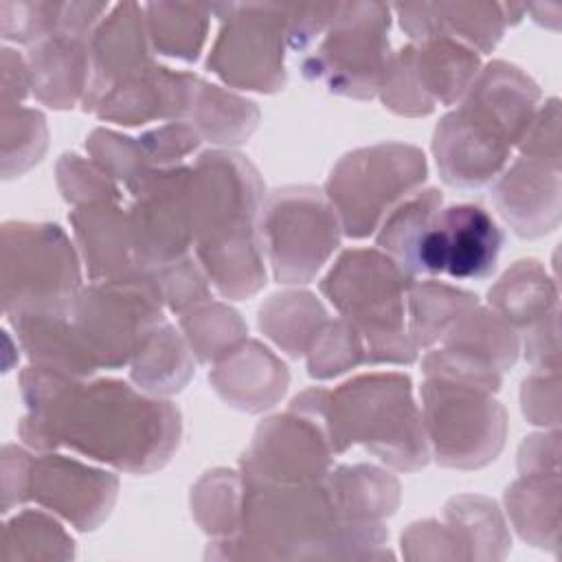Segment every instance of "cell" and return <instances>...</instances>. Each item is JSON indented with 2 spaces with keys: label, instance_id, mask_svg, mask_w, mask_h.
Here are the masks:
<instances>
[{
  "label": "cell",
  "instance_id": "cell-1",
  "mask_svg": "<svg viewBox=\"0 0 562 562\" xmlns=\"http://www.w3.org/2000/svg\"><path fill=\"white\" fill-rule=\"evenodd\" d=\"M22 397L29 413L20 435L40 450L64 443L119 470L145 474L160 468L180 439L178 408L121 380L81 382L31 364L22 373Z\"/></svg>",
  "mask_w": 562,
  "mask_h": 562
},
{
  "label": "cell",
  "instance_id": "cell-2",
  "mask_svg": "<svg viewBox=\"0 0 562 562\" xmlns=\"http://www.w3.org/2000/svg\"><path fill=\"white\" fill-rule=\"evenodd\" d=\"M290 408L321 428L331 452L362 443L397 470H417L428 461L424 419L406 375L371 373L336 391L310 389L294 397Z\"/></svg>",
  "mask_w": 562,
  "mask_h": 562
},
{
  "label": "cell",
  "instance_id": "cell-3",
  "mask_svg": "<svg viewBox=\"0 0 562 562\" xmlns=\"http://www.w3.org/2000/svg\"><path fill=\"white\" fill-rule=\"evenodd\" d=\"M413 277L378 250H347L321 283L323 294L364 342V362H413L417 347L404 316Z\"/></svg>",
  "mask_w": 562,
  "mask_h": 562
},
{
  "label": "cell",
  "instance_id": "cell-4",
  "mask_svg": "<svg viewBox=\"0 0 562 562\" xmlns=\"http://www.w3.org/2000/svg\"><path fill=\"white\" fill-rule=\"evenodd\" d=\"M160 305L145 270L132 279L94 281L77 290L66 307V318L92 369H114L134 360L149 336L165 325Z\"/></svg>",
  "mask_w": 562,
  "mask_h": 562
},
{
  "label": "cell",
  "instance_id": "cell-5",
  "mask_svg": "<svg viewBox=\"0 0 562 562\" xmlns=\"http://www.w3.org/2000/svg\"><path fill=\"white\" fill-rule=\"evenodd\" d=\"M426 180L424 154L404 143H378L342 156L325 184L340 228L367 237L386 213Z\"/></svg>",
  "mask_w": 562,
  "mask_h": 562
},
{
  "label": "cell",
  "instance_id": "cell-6",
  "mask_svg": "<svg viewBox=\"0 0 562 562\" xmlns=\"http://www.w3.org/2000/svg\"><path fill=\"white\" fill-rule=\"evenodd\" d=\"M389 26L386 4L338 2L323 42L303 59V75L336 94L373 97L391 61Z\"/></svg>",
  "mask_w": 562,
  "mask_h": 562
},
{
  "label": "cell",
  "instance_id": "cell-7",
  "mask_svg": "<svg viewBox=\"0 0 562 562\" xmlns=\"http://www.w3.org/2000/svg\"><path fill=\"white\" fill-rule=\"evenodd\" d=\"M259 239L279 283H307L340 241V220L314 187H283L261 206Z\"/></svg>",
  "mask_w": 562,
  "mask_h": 562
},
{
  "label": "cell",
  "instance_id": "cell-8",
  "mask_svg": "<svg viewBox=\"0 0 562 562\" xmlns=\"http://www.w3.org/2000/svg\"><path fill=\"white\" fill-rule=\"evenodd\" d=\"M424 428L441 465L472 470L490 463L503 448L507 419L492 391L426 375Z\"/></svg>",
  "mask_w": 562,
  "mask_h": 562
},
{
  "label": "cell",
  "instance_id": "cell-9",
  "mask_svg": "<svg viewBox=\"0 0 562 562\" xmlns=\"http://www.w3.org/2000/svg\"><path fill=\"white\" fill-rule=\"evenodd\" d=\"M77 290V257L57 224H4L2 299L9 316L66 305Z\"/></svg>",
  "mask_w": 562,
  "mask_h": 562
},
{
  "label": "cell",
  "instance_id": "cell-10",
  "mask_svg": "<svg viewBox=\"0 0 562 562\" xmlns=\"http://www.w3.org/2000/svg\"><path fill=\"white\" fill-rule=\"evenodd\" d=\"M222 18L206 66L226 83L274 92L283 86L288 4H213Z\"/></svg>",
  "mask_w": 562,
  "mask_h": 562
},
{
  "label": "cell",
  "instance_id": "cell-11",
  "mask_svg": "<svg viewBox=\"0 0 562 562\" xmlns=\"http://www.w3.org/2000/svg\"><path fill=\"white\" fill-rule=\"evenodd\" d=\"M189 206L195 246L257 231L263 184L244 156L209 151L191 167Z\"/></svg>",
  "mask_w": 562,
  "mask_h": 562
},
{
  "label": "cell",
  "instance_id": "cell-12",
  "mask_svg": "<svg viewBox=\"0 0 562 562\" xmlns=\"http://www.w3.org/2000/svg\"><path fill=\"white\" fill-rule=\"evenodd\" d=\"M191 169L182 165L154 167L134 189L130 215L138 263L156 268L187 255L193 241L189 206Z\"/></svg>",
  "mask_w": 562,
  "mask_h": 562
},
{
  "label": "cell",
  "instance_id": "cell-13",
  "mask_svg": "<svg viewBox=\"0 0 562 562\" xmlns=\"http://www.w3.org/2000/svg\"><path fill=\"white\" fill-rule=\"evenodd\" d=\"M503 233L479 204L439 209L424 233L411 274H448L452 279H485L494 272Z\"/></svg>",
  "mask_w": 562,
  "mask_h": 562
},
{
  "label": "cell",
  "instance_id": "cell-14",
  "mask_svg": "<svg viewBox=\"0 0 562 562\" xmlns=\"http://www.w3.org/2000/svg\"><path fill=\"white\" fill-rule=\"evenodd\" d=\"M329 457L321 428L290 408L257 428L241 474L270 483H318L329 472Z\"/></svg>",
  "mask_w": 562,
  "mask_h": 562
},
{
  "label": "cell",
  "instance_id": "cell-15",
  "mask_svg": "<svg viewBox=\"0 0 562 562\" xmlns=\"http://www.w3.org/2000/svg\"><path fill=\"white\" fill-rule=\"evenodd\" d=\"M119 481L66 457H42L31 463L26 496L66 516L79 529H94L110 512Z\"/></svg>",
  "mask_w": 562,
  "mask_h": 562
},
{
  "label": "cell",
  "instance_id": "cell-16",
  "mask_svg": "<svg viewBox=\"0 0 562 562\" xmlns=\"http://www.w3.org/2000/svg\"><path fill=\"white\" fill-rule=\"evenodd\" d=\"M432 151L443 182L474 189L490 182L503 169L512 145L459 108L437 125Z\"/></svg>",
  "mask_w": 562,
  "mask_h": 562
},
{
  "label": "cell",
  "instance_id": "cell-17",
  "mask_svg": "<svg viewBox=\"0 0 562 562\" xmlns=\"http://www.w3.org/2000/svg\"><path fill=\"white\" fill-rule=\"evenodd\" d=\"M143 9L134 2L116 4L94 29L90 40V83L83 108L92 105L116 83L147 70L154 61L147 48Z\"/></svg>",
  "mask_w": 562,
  "mask_h": 562
},
{
  "label": "cell",
  "instance_id": "cell-18",
  "mask_svg": "<svg viewBox=\"0 0 562 562\" xmlns=\"http://www.w3.org/2000/svg\"><path fill=\"white\" fill-rule=\"evenodd\" d=\"M492 200L516 235H547L560 222V167L522 156L498 178Z\"/></svg>",
  "mask_w": 562,
  "mask_h": 562
},
{
  "label": "cell",
  "instance_id": "cell-19",
  "mask_svg": "<svg viewBox=\"0 0 562 562\" xmlns=\"http://www.w3.org/2000/svg\"><path fill=\"white\" fill-rule=\"evenodd\" d=\"M538 86L516 66L492 61L463 94L461 110L492 127L512 147L525 136L538 101Z\"/></svg>",
  "mask_w": 562,
  "mask_h": 562
},
{
  "label": "cell",
  "instance_id": "cell-20",
  "mask_svg": "<svg viewBox=\"0 0 562 562\" xmlns=\"http://www.w3.org/2000/svg\"><path fill=\"white\" fill-rule=\"evenodd\" d=\"M70 222L92 281L132 279L145 272L134 252L130 215L114 202L77 206Z\"/></svg>",
  "mask_w": 562,
  "mask_h": 562
},
{
  "label": "cell",
  "instance_id": "cell-21",
  "mask_svg": "<svg viewBox=\"0 0 562 562\" xmlns=\"http://www.w3.org/2000/svg\"><path fill=\"white\" fill-rule=\"evenodd\" d=\"M402 29L424 42L448 35L476 53H490L503 35V4L494 2H437V4H395Z\"/></svg>",
  "mask_w": 562,
  "mask_h": 562
},
{
  "label": "cell",
  "instance_id": "cell-22",
  "mask_svg": "<svg viewBox=\"0 0 562 562\" xmlns=\"http://www.w3.org/2000/svg\"><path fill=\"white\" fill-rule=\"evenodd\" d=\"M213 389L239 411L259 413L272 406L290 382L285 364L255 340H244L217 360L209 373Z\"/></svg>",
  "mask_w": 562,
  "mask_h": 562
},
{
  "label": "cell",
  "instance_id": "cell-23",
  "mask_svg": "<svg viewBox=\"0 0 562 562\" xmlns=\"http://www.w3.org/2000/svg\"><path fill=\"white\" fill-rule=\"evenodd\" d=\"M35 97L50 108H70L90 83V40L53 33L29 46Z\"/></svg>",
  "mask_w": 562,
  "mask_h": 562
},
{
  "label": "cell",
  "instance_id": "cell-24",
  "mask_svg": "<svg viewBox=\"0 0 562 562\" xmlns=\"http://www.w3.org/2000/svg\"><path fill=\"white\" fill-rule=\"evenodd\" d=\"M325 485L340 518L353 527H382L400 498L397 481L375 465H340L327 472Z\"/></svg>",
  "mask_w": 562,
  "mask_h": 562
},
{
  "label": "cell",
  "instance_id": "cell-25",
  "mask_svg": "<svg viewBox=\"0 0 562 562\" xmlns=\"http://www.w3.org/2000/svg\"><path fill=\"white\" fill-rule=\"evenodd\" d=\"M443 351L479 369L503 373L514 367L518 338L496 312L472 307L443 334Z\"/></svg>",
  "mask_w": 562,
  "mask_h": 562
},
{
  "label": "cell",
  "instance_id": "cell-26",
  "mask_svg": "<svg viewBox=\"0 0 562 562\" xmlns=\"http://www.w3.org/2000/svg\"><path fill=\"white\" fill-rule=\"evenodd\" d=\"M490 305L512 327L529 329L558 310V288L538 261L522 259L490 290Z\"/></svg>",
  "mask_w": 562,
  "mask_h": 562
},
{
  "label": "cell",
  "instance_id": "cell-27",
  "mask_svg": "<svg viewBox=\"0 0 562 562\" xmlns=\"http://www.w3.org/2000/svg\"><path fill=\"white\" fill-rule=\"evenodd\" d=\"M415 68L424 92L432 101L450 105L476 79L479 55L448 35H435L415 46Z\"/></svg>",
  "mask_w": 562,
  "mask_h": 562
},
{
  "label": "cell",
  "instance_id": "cell-28",
  "mask_svg": "<svg viewBox=\"0 0 562 562\" xmlns=\"http://www.w3.org/2000/svg\"><path fill=\"white\" fill-rule=\"evenodd\" d=\"M558 492V470L527 472L512 487H507V509L525 540L538 547L555 544L560 507Z\"/></svg>",
  "mask_w": 562,
  "mask_h": 562
},
{
  "label": "cell",
  "instance_id": "cell-29",
  "mask_svg": "<svg viewBox=\"0 0 562 562\" xmlns=\"http://www.w3.org/2000/svg\"><path fill=\"white\" fill-rule=\"evenodd\" d=\"M325 323L327 314L310 292L274 294L259 310V327L290 356L307 351Z\"/></svg>",
  "mask_w": 562,
  "mask_h": 562
},
{
  "label": "cell",
  "instance_id": "cell-30",
  "mask_svg": "<svg viewBox=\"0 0 562 562\" xmlns=\"http://www.w3.org/2000/svg\"><path fill=\"white\" fill-rule=\"evenodd\" d=\"M193 373V360L184 340L171 325H160L134 356L132 380L147 393L167 395L180 391Z\"/></svg>",
  "mask_w": 562,
  "mask_h": 562
},
{
  "label": "cell",
  "instance_id": "cell-31",
  "mask_svg": "<svg viewBox=\"0 0 562 562\" xmlns=\"http://www.w3.org/2000/svg\"><path fill=\"white\" fill-rule=\"evenodd\" d=\"M406 305L411 340L415 347H428L443 338L457 318L476 307V296L443 283L426 281L408 288Z\"/></svg>",
  "mask_w": 562,
  "mask_h": 562
},
{
  "label": "cell",
  "instance_id": "cell-32",
  "mask_svg": "<svg viewBox=\"0 0 562 562\" xmlns=\"http://www.w3.org/2000/svg\"><path fill=\"white\" fill-rule=\"evenodd\" d=\"M147 13V35L156 50L169 57L195 59L209 29L206 4H173V2H151L145 7Z\"/></svg>",
  "mask_w": 562,
  "mask_h": 562
},
{
  "label": "cell",
  "instance_id": "cell-33",
  "mask_svg": "<svg viewBox=\"0 0 562 562\" xmlns=\"http://www.w3.org/2000/svg\"><path fill=\"white\" fill-rule=\"evenodd\" d=\"M193 130L213 143H241L257 125L259 112L252 101L200 81L193 108Z\"/></svg>",
  "mask_w": 562,
  "mask_h": 562
},
{
  "label": "cell",
  "instance_id": "cell-34",
  "mask_svg": "<svg viewBox=\"0 0 562 562\" xmlns=\"http://www.w3.org/2000/svg\"><path fill=\"white\" fill-rule=\"evenodd\" d=\"M439 209L441 193L437 189L413 191L400 204H395L382 220L378 246H382L389 252V257L395 259L408 274L417 246Z\"/></svg>",
  "mask_w": 562,
  "mask_h": 562
},
{
  "label": "cell",
  "instance_id": "cell-35",
  "mask_svg": "<svg viewBox=\"0 0 562 562\" xmlns=\"http://www.w3.org/2000/svg\"><path fill=\"white\" fill-rule=\"evenodd\" d=\"M180 325L200 362H217L246 338L239 314L222 303L195 305L182 312Z\"/></svg>",
  "mask_w": 562,
  "mask_h": 562
},
{
  "label": "cell",
  "instance_id": "cell-36",
  "mask_svg": "<svg viewBox=\"0 0 562 562\" xmlns=\"http://www.w3.org/2000/svg\"><path fill=\"white\" fill-rule=\"evenodd\" d=\"M244 481L237 472H209L193 490V512L211 533H233L241 525Z\"/></svg>",
  "mask_w": 562,
  "mask_h": 562
},
{
  "label": "cell",
  "instance_id": "cell-37",
  "mask_svg": "<svg viewBox=\"0 0 562 562\" xmlns=\"http://www.w3.org/2000/svg\"><path fill=\"white\" fill-rule=\"evenodd\" d=\"M307 351V369L314 378H334L364 362L362 336L345 318L327 321Z\"/></svg>",
  "mask_w": 562,
  "mask_h": 562
},
{
  "label": "cell",
  "instance_id": "cell-38",
  "mask_svg": "<svg viewBox=\"0 0 562 562\" xmlns=\"http://www.w3.org/2000/svg\"><path fill=\"white\" fill-rule=\"evenodd\" d=\"M92 160L116 180H123L132 191L151 169L140 140L121 136L110 130H94L86 143Z\"/></svg>",
  "mask_w": 562,
  "mask_h": 562
},
{
  "label": "cell",
  "instance_id": "cell-39",
  "mask_svg": "<svg viewBox=\"0 0 562 562\" xmlns=\"http://www.w3.org/2000/svg\"><path fill=\"white\" fill-rule=\"evenodd\" d=\"M382 101L389 110L406 116H422L432 112L435 101L424 92L417 68H415V46H402L391 55L384 79L380 83Z\"/></svg>",
  "mask_w": 562,
  "mask_h": 562
},
{
  "label": "cell",
  "instance_id": "cell-40",
  "mask_svg": "<svg viewBox=\"0 0 562 562\" xmlns=\"http://www.w3.org/2000/svg\"><path fill=\"white\" fill-rule=\"evenodd\" d=\"M459 544H507L505 525L496 505L481 496H459L446 507Z\"/></svg>",
  "mask_w": 562,
  "mask_h": 562
},
{
  "label": "cell",
  "instance_id": "cell-41",
  "mask_svg": "<svg viewBox=\"0 0 562 562\" xmlns=\"http://www.w3.org/2000/svg\"><path fill=\"white\" fill-rule=\"evenodd\" d=\"M147 277L160 301L173 312H187L209 299L206 277L189 255L147 268Z\"/></svg>",
  "mask_w": 562,
  "mask_h": 562
},
{
  "label": "cell",
  "instance_id": "cell-42",
  "mask_svg": "<svg viewBox=\"0 0 562 562\" xmlns=\"http://www.w3.org/2000/svg\"><path fill=\"white\" fill-rule=\"evenodd\" d=\"M57 182L64 198L79 206L119 200V189L112 184L110 176L97 162L92 165L77 154L61 156L57 162Z\"/></svg>",
  "mask_w": 562,
  "mask_h": 562
},
{
  "label": "cell",
  "instance_id": "cell-43",
  "mask_svg": "<svg viewBox=\"0 0 562 562\" xmlns=\"http://www.w3.org/2000/svg\"><path fill=\"white\" fill-rule=\"evenodd\" d=\"M2 134H15V149L4 156V176L22 173L33 162L40 160L46 147V125L44 116L35 110L15 108L2 110Z\"/></svg>",
  "mask_w": 562,
  "mask_h": 562
},
{
  "label": "cell",
  "instance_id": "cell-44",
  "mask_svg": "<svg viewBox=\"0 0 562 562\" xmlns=\"http://www.w3.org/2000/svg\"><path fill=\"white\" fill-rule=\"evenodd\" d=\"M61 2H0L2 35L29 46L57 33Z\"/></svg>",
  "mask_w": 562,
  "mask_h": 562
},
{
  "label": "cell",
  "instance_id": "cell-45",
  "mask_svg": "<svg viewBox=\"0 0 562 562\" xmlns=\"http://www.w3.org/2000/svg\"><path fill=\"white\" fill-rule=\"evenodd\" d=\"M138 140L154 167H173L184 154L198 147L200 136L193 125L169 123L143 134Z\"/></svg>",
  "mask_w": 562,
  "mask_h": 562
},
{
  "label": "cell",
  "instance_id": "cell-46",
  "mask_svg": "<svg viewBox=\"0 0 562 562\" xmlns=\"http://www.w3.org/2000/svg\"><path fill=\"white\" fill-rule=\"evenodd\" d=\"M558 99L547 101V105L533 114L525 136L520 138L522 156L544 160L560 167V130H558Z\"/></svg>",
  "mask_w": 562,
  "mask_h": 562
},
{
  "label": "cell",
  "instance_id": "cell-47",
  "mask_svg": "<svg viewBox=\"0 0 562 562\" xmlns=\"http://www.w3.org/2000/svg\"><path fill=\"white\" fill-rule=\"evenodd\" d=\"M338 2H314V4H288L285 42L292 50H305L323 35L336 13Z\"/></svg>",
  "mask_w": 562,
  "mask_h": 562
},
{
  "label": "cell",
  "instance_id": "cell-48",
  "mask_svg": "<svg viewBox=\"0 0 562 562\" xmlns=\"http://www.w3.org/2000/svg\"><path fill=\"white\" fill-rule=\"evenodd\" d=\"M522 411L531 424H558V371L525 380Z\"/></svg>",
  "mask_w": 562,
  "mask_h": 562
},
{
  "label": "cell",
  "instance_id": "cell-49",
  "mask_svg": "<svg viewBox=\"0 0 562 562\" xmlns=\"http://www.w3.org/2000/svg\"><path fill=\"white\" fill-rule=\"evenodd\" d=\"M525 336H527L525 340L527 360L540 371H558V351H560L558 310L551 312L540 323L525 329Z\"/></svg>",
  "mask_w": 562,
  "mask_h": 562
}]
</instances>
